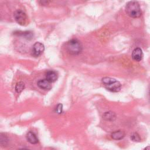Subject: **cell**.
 I'll return each mask as SVG.
<instances>
[{
    "instance_id": "1",
    "label": "cell",
    "mask_w": 150,
    "mask_h": 150,
    "mask_svg": "<svg viewBox=\"0 0 150 150\" xmlns=\"http://www.w3.org/2000/svg\"><path fill=\"white\" fill-rule=\"evenodd\" d=\"M125 12L128 16L136 18L141 16L142 12L139 4L137 1H130L125 6Z\"/></svg>"
},
{
    "instance_id": "2",
    "label": "cell",
    "mask_w": 150,
    "mask_h": 150,
    "mask_svg": "<svg viewBox=\"0 0 150 150\" xmlns=\"http://www.w3.org/2000/svg\"><path fill=\"white\" fill-rule=\"evenodd\" d=\"M102 83L104 87L108 90L112 92H118L121 90V83L115 79L105 77L102 79Z\"/></svg>"
},
{
    "instance_id": "3",
    "label": "cell",
    "mask_w": 150,
    "mask_h": 150,
    "mask_svg": "<svg viewBox=\"0 0 150 150\" xmlns=\"http://www.w3.org/2000/svg\"><path fill=\"white\" fill-rule=\"evenodd\" d=\"M66 47L67 52L71 54H78L82 50V45L77 39H71L68 41Z\"/></svg>"
},
{
    "instance_id": "4",
    "label": "cell",
    "mask_w": 150,
    "mask_h": 150,
    "mask_svg": "<svg viewBox=\"0 0 150 150\" xmlns=\"http://www.w3.org/2000/svg\"><path fill=\"white\" fill-rule=\"evenodd\" d=\"M13 16L16 22L20 25H25L27 21V16L22 11L18 10L13 13Z\"/></svg>"
},
{
    "instance_id": "5",
    "label": "cell",
    "mask_w": 150,
    "mask_h": 150,
    "mask_svg": "<svg viewBox=\"0 0 150 150\" xmlns=\"http://www.w3.org/2000/svg\"><path fill=\"white\" fill-rule=\"evenodd\" d=\"M45 49L44 45L40 42H36L33 46L32 53L35 56H39L40 55Z\"/></svg>"
},
{
    "instance_id": "6",
    "label": "cell",
    "mask_w": 150,
    "mask_h": 150,
    "mask_svg": "<svg viewBox=\"0 0 150 150\" xmlns=\"http://www.w3.org/2000/svg\"><path fill=\"white\" fill-rule=\"evenodd\" d=\"M143 57V53L141 48H135L132 53V58L136 62H139L142 60Z\"/></svg>"
},
{
    "instance_id": "7",
    "label": "cell",
    "mask_w": 150,
    "mask_h": 150,
    "mask_svg": "<svg viewBox=\"0 0 150 150\" xmlns=\"http://www.w3.org/2000/svg\"><path fill=\"white\" fill-rule=\"evenodd\" d=\"M50 83H50L46 79H42V80H39L38 81L37 84L42 89L49 90L52 87V86H51Z\"/></svg>"
},
{
    "instance_id": "8",
    "label": "cell",
    "mask_w": 150,
    "mask_h": 150,
    "mask_svg": "<svg viewBox=\"0 0 150 150\" xmlns=\"http://www.w3.org/2000/svg\"><path fill=\"white\" fill-rule=\"evenodd\" d=\"M26 139L29 142L32 144H36L38 142L39 140L36 135L32 131H29L26 134Z\"/></svg>"
},
{
    "instance_id": "9",
    "label": "cell",
    "mask_w": 150,
    "mask_h": 150,
    "mask_svg": "<svg viewBox=\"0 0 150 150\" xmlns=\"http://www.w3.org/2000/svg\"><path fill=\"white\" fill-rule=\"evenodd\" d=\"M46 79L50 83L54 82L57 79V74L54 71H49L46 74Z\"/></svg>"
},
{
    "instance_id": "10",
    "label": "cell",
    "mask_w": 150,
    "mask_h": 150,
    "mask_svg": "<svg viewBox=\"0 0 150 150\" xmlns=\"http://www.w3.org/2000/svg\"><path fill=\"white\" fill-rule=\"evenodd\" d=\"M125 136V132L121 130L115 131L111 134V137L115 140L122 139Z\"/></svg>"
},
{
    "instance_id": "11",
    "label": "cell",
    "mask_w": 150,
    "mask_h": 150,
    "mask_svg": "<svg viewBox=\"0 0 150 150\" xmlns=\"http://www.w3.org/2000/svg\"><path fill=\"white\" fill-rule=\"evenodd\" d=\"M103 118L106 121H114L116 118V115L114 112L107 111L104 113Z\"/></svg>"
},
{
    "instance_id": "12",
    "label": "cell",
    "mask_w": 150,
    "mask_h": 150,
    "mask_svg": "<svg viewBox=\"0 0 150 150\" xmlns=\"http://www.w3.org/2000/svg\"><path fill=\"white\" fill-rule=\"evenodd\" d=\"M15 35H18L19 36H21L22 37H23L27 39H31L33 36V34L32 32H29V31H26V32H15Z\"/></svg>"
},
{
    "instance_id": "13",
    "label": "cell",
    "mask_w": 150,
    "mask_h": 150,
    "mask_svg": "<svg viewBox=\"0 0 150 150\" xmlns=\"http://www.w3.org/2000/svg\"><path fill=\"white\" fill-rule=\"evenodd\" d=\"M25 88V84L22 81H19L16 83L15 90L18 93H20Z\"/></svg>"
},
{
    "instance_id": "14",
    "label": "cell",
    "mask_w": 150,
    "mask_h": 150,
    "mask_svg": "<svg viewBox=\"0 0 150 150\" xmlns=\"http://www.w3.org/2000/svg\"><path fill=\"white\" fill-rule=\"evenodd\" d=\"M131 139L132 141L134 142H140L141 137L139 135L137 132H133L131 135Z\"/></svg>"
},
{
    "instance_id": "15",
    "label": "cell",
    "mask_w": 150,
    "mask_h": 150,
    "mask_svg": "<svg viewBox=\"0 0 150 150\" xmlns=\"http://www.w3.org/2000/svg\"><path fill=\"white\" fill-rule=\"evenodd\" d=\"M62 109H63V105L61 104H59L57 105V106L56 107V110L57 113L58 114H61L62 112Z\"/></svg>"
},
{
    "instance_id": "16",
    "label": "cell",
    "mask_w": 150,
    "mask_h": 150,
    "mask_svg": "<svg viewBox=\"0 0 150 150\" xmlns=\"http://www.w3.org/2000/svg\"><path fill=\"white\" fill-rule=\"evenodd\" d=\"M144 150H150V146H148L145 148Z\"/></svg>"
},
{
    "instance_id": "17",
    "label": "cell",
    "mask_w": 150,
    "mask_h": 150,
    "mask_svg": "<svg viewBox=\"0 0 150 150\" xmlns=\"http://www.w3.org/2000/svg\"><path fill=\"white\" fill-rule=\"evenodd\" d=\"M19 150H29V149H26V148H22V149H20Z\"/></svg>"
},
{
    "instance_id": "18",
    "label": "cell",
    "mask_w": 150,
    "mask_h": 150,
    "mask_svg": "<svg viewBox=\"0 0 150 150\" xmlns=\"http://www.w3.org/2000/svg\"><path fill=\"white\" fill-rule=\"evenodd\" d=\"M149 97H150V91H149Z\"/></svg>"
}]
</instances>
